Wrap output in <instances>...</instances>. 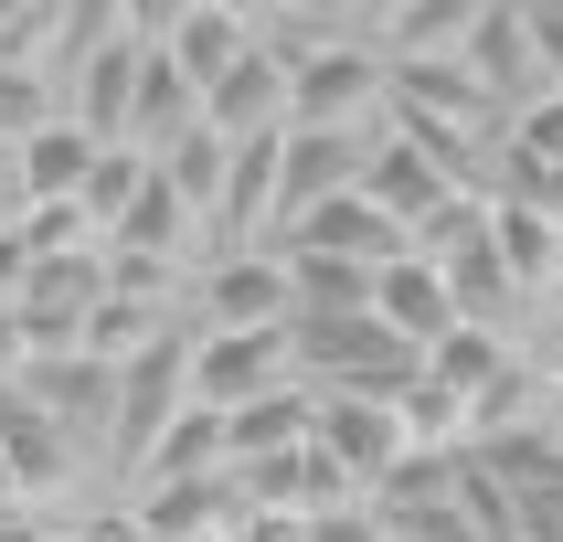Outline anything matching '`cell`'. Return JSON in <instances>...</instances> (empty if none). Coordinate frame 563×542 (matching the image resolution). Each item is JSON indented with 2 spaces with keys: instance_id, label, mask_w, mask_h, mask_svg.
I'll list each match as a JSON object with an SVG mask.
<instances>
[{
  "instance_id": "obj_8",
  "label": "cell",
  "mask_w": 563,
  "mask_h": 542,
  "mask_svg": "<svg viewBox=\"0 0 563 542\" xmlns=\"http://www.w3.org/2000/svg\"><path fill=\"white\" fill-rule=\"evenodd\" d=\"M532 11V43H542V75H553V96H563V0H521Z\"/></svg>"
},
{
  "instance_id": "obj_2",
  "label": "cell",
  "mask_w": 563,
  "mask_h": 542,
  "mask_svg": "<svg viewBox=\"0 0 563 542\" xmlns=\"http://www.w3.org/2000/svg\"><path fill=\"white\" fill-rule=\"evenodd\" d=\"M287 383H298L287 330H191V405L202 414H255Z\"/></svg>"
},
{
  "instance_id": "obj_5",
  "label": "cell",
  "mask_w": 563,
  "mask_h": 542,
  "mask_svg": "<svg viewBox=\"0 0 563 542\" xmlns=\"http://www.w3.org/2000/svg\"><path fill=\"white\" fill-rule=\"evenodd\" d=\"M277 255H330V266H373V277H383V266H394V255H415V245H405V223L383 213L373 191H341V202H319V213L287 223Z\"/></svg>"
},
{
  "instance_id": "obj_7",
  "label": "cell",
  "mask_w": 563,
  "mask_h": 542,
  "mask_svg": "<svg viewBox=\"0 0 563 542\" xmlns=\"http://www.w3.org/2000/svg\"><path fill=\"white\" fill-rule=\"evenodd\" d=\"M500 139H510V170H542V181H563V96H553V86H542L532 107H510Z\"/></svg>"
},
{
  "instance_id": "obj_4",
  "label": "cell",
  "mask_w": 563,
  "mask_h": 542,
  "mask_svg": "<svg viewBox=\"0 0 563 542\" xmlns=\"http://www.w3.org/2000/svg\"><path fill=\"white\" fill-rule=\"evenodd\" d=\"M150 32H159V54L181 64L191 96H213L223 75L255 54V11H234V0H181V11H150Z\"/></svg>"
},
{
  "instance_id": "obj_3",
  "label": "cell",
  "mask_w": 563,
  "mask_h": 542,
  "mask_svg": "<svg viewBox=\"0 0 563 542\" xmlns=\"http://www.w3.org/2000/svg\"><path fill=\"white\" fill-rule=\"evenodd\" d=\"M373 319L415 351V362H437V351L468 330V309H457V287H446L437 255H394V266L373 277Z\"/></svg>"
},
{
  "instance_id": "obj_1",
  "label": "cell",
  "mask_w": 563,
  "mask_h": 542,
  "mask_svg": "<svg viewBox=\"0 0 563 542\" xmlns=\"http://www.w3.org/2000/svg\"><path fill=\"white\" fill-rule=\"evenodd\" d=\"M298 287H287L277 245H223L191 266V330H287Z\"/></svg>"
},
{
  "instance_id": "obj_6",
  "label": "cell",
  "mask_w": 563,
  "mask_h": 542,
  "mask_svg": "<svg viewBox=\"0 0 563 542\" xmlns=\"http://www.w3.org/2000/svg\"><path fill=\"white\" fill-rule=\"evenodd\" d=\"M202 128H213V139H277V128H287V64L255 43V54L202 96Z\"/></svg>"
}]
</instances>
